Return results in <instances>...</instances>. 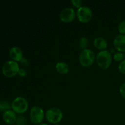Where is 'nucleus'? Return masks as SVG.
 I'll list each match as a JSON object with an SVG mask.
<instances>
[{
  "label": "nucleus",
  "instance_id": "nucleus-1",
  "mask_svg": "<svg viewBox=\"0 0 125 125\" xmlns=\"http://www.w3.org/2000/svg\"><path fill=\"white\" fill-rule=\"evenodd\" d=\"M96 62L98 66L102 70H107L112 63L111 52L107 50L101 51L96 56Z\"/></svg>",
  "mask_w": 125,
  "mask_h": 125
},
{
  "label": "nucleus",
  "instance_id": "nucleus-2",
  "mask_svg": "<svg viewBox=\"0 0 125 125\" xmlns=\"http://www.w3.org/2000/svg\"><path fill=\"white\" fill-rule=\"evenodd\" d=\"M96 60V56L94 51L90 49H85L81 51L79 56V61L83 67H89Z\"/></svg>",
  "mask_w": 125,
  "mask_h": 125
},
{
  "label": "nucleus",
  "instance_id": "nucleus-3",
  "mask_svg": "<svg viewBox=\"0 0 125 125\" xmlns=\"http://www.w3.org/2000/svg\"><path fill=\"white\" fill-rule=\"evenodd\" d=\"M29 103L25 98L23 96H18L15 98L11 104L12 111L17 114H23L28 109Z\"/></svg>",
  "mask_w": 125,
  "mask_h": 125
},
{
  "label": "nucleus",
  "instance_id": "nucleus-4",
  "mask_svg": "<svg viewBox=\"0 0 125 125\" xmlns=\"http://www.w3.org/2000/svg\"><path fill=\"white\" fill-rule=\"evenodd\" d=\"M19 65L13 61H8L4 63L2 72L4 75L7 78H12L18 74L19 71Z\"/></svg>",
  "mask_w": 125,
  "mask_h": 125
},
{
  "label": "nucleus",
  "instance_id": "nucleus-5",
  "mask_svg": "<svg viewBox=\"0 0 125 125\" xmlns=\"http://www.w3.org/2000/svg\"><path fill=\"white\" fill-rule=\"evenodd\" d=\"M45 117L50 123L53 125L58 124L63 118V113L59 109L52 107L46 111Z\"/></svg>",
  "mask_w": 125,
  "mask_h": 125
},
{
  "label": "nucleus",
  "instance_id": "nucleus-6",
  "mask_svg": "<svg viewBox=\"0 0 125 125\" xmlns=\"http://www.w3.org/2000/svg\"><path fill=\"white\" fill-rule=\"evenodd\" d=\"M29 117H30L31 121L34 124L37 125L42 123L45 118L43 110L40 106H34L31 109Z\"/></svg>",
  "mask_w": 125,
  "mask_h": 125
},
{
  "label": "nucleus",
  "instance_id": "nucleus-7",
  "mask_svg": "<svg viewBox=\"0 0 125 125\" xmlns=\"http://www.w3.org/2000/svg\"><path fill=\"white\" fill-rule=\"evenodd\" d=\"M78 20L82 23H87L92 18L93 13L92 10L87 6H82L78 9L76 12Z\"/></svg>",
  "mask_w": 125,
  "mask_h": 125
},
{
  "label": "nucleus",
  "instance_id": "nucleus-8",
  "mask_svg": "<svg viewBox=\"0 0 125 125\" xmlns=\"http://www.w3.org/2000/svg\"><path fill=\"white\" fill-rule=\"evenodd\" d=\"M76 12L72 7H66L62 10L59 14L60 20L63 23H71L75 19Z\"/></svg>",
  "mask_w": 125,
  "mask_h": 125
},
{
  "label": "nucleus",
  "instance_id": "nucleus-9",
  "mask_svg": "<svg viewBox=\"0 0 125 125\" xmlns=\"http://www.w3.org/2000/svg\"><path fill=\"white\" fill-rule=\"evenodd\" d=\"M114 46L116 50L120 52H125V35H117L114 40Z\"/></svg>",
  "mask_w": 125,
  "mask_h": 125
},
{
  "label": "nucleus",
  "instance_id": "nucleus-10",
  "mask_svg": "<svg viewBox=\"0 0 125 125\" xmlns=\"http://www.w3.org/2000/svg\"><path fill=\"white\" fill-rule=\"evenodd\" d=\"M9 56L12 59V61L17 62H20L23 57V52L19 47L13 46L10 50Z\"/></svg>",
  "mask_w": 125,
  "mask_h": 125
},
{
  "label": "nucleus",
  "instance_id": "nucleus-11",
  "mask_svg": "<svg viewBox=\"0 0 125 125\" xmlns=\"http://www.w3.org/2000/svg\"><path fill=\"white\" fill-rule=\"evenodd\" d=\"M3 120L6 124L7 125H13L15 123L17 120V117L16 115V114L12 110H9L4 112L3 115H2Z\"/></svg>",
  "mask_w": 125,
  "mask_h": 125
},
{
  "label": "nucleus",
  "instance_id": "nucleus-12",
  "mask_svg": "<svg viewBox=\"0 0 125 125\" xmlns=\"http://www.w3.org/2000/svg\"><path fill=\"white\" fill-rule=\"evenodd\" d=\"M94 46H95V48L98 49V50L104 51V50H106L107 47V41L104 38L98 37L94 39Z\"/></svg>",
  "mask_w": 125,
  "mask_h": 125
},
{
  "label": "nucleus",
  "instance_id": "nucleus-13",
  "mask_svg": "<svg viewBox=\"0 0 125 125\" xmlns=\"http://www.w3.org/2000/svg\"><path fill=\"white\" fill-rule=\"evenodd\" d=\"M56 70L59 74L65 75L69 72L70 67L66 62H57L55 66Z\"/></svg>",
  "mask_w": 125,
  "mask_h": 125
},
{
  "label": "nucleus",
  "instance_id": "nucleus-14",
  "mask_svg": "<svg viewBox=\"0 0 125 125\" xmlns=\"http://www.w3.org/2000/svg\"><path fill=\"white\" fill-rule=\"evenodd\" d=\"M89 45V40L85 37H83L80 39L79 42V48L82 50L87 48Z\"/></svg>",
  "mask_w": 125,
  "mask_h": 125
},
{
  "label": "nucleus",
  "instance_id": "nucleus-15",
  "mask_svg": "<svg viewBox=\"0 0 125 125\" xmlns=\"http://www.w3.org/2000/svg\"><path fill=\"white\" fill-rule=\"evenodd\" d=\"M11 107V105L9 103L5 100L0 101V111H6L10 110Z\"/></svg>",
  "mask_w": 125,
  "mask_h": 125
},
{
  "label": "nucleus",
  "instance_id": "nucleus-16",
  "mask_svg": "<svg viewBox=\"0 0 125 125\" xmlns=\"http://www.w3.org/2000/svg\"><path fill=\"white\" fill-rule=\"evenodd\" d=\"M113 59L115 62H120H120H122L123 60L125 59V54L120 52H115V53L114 54Z\"/></svg>",
  "mask_w": 125,
  "mask_h": 125
},
{
  "label": "nucleus",
  "instance_id": "nucleus-17",
  "mask_svg": "<svg viewBox=\"0 0 125 125\" xmlns=\"http://www.w3.org/2000/svg\"><path fill=\"white\" fill-rule=\"evenodd\" d=\"M28 121L26 118L23 115H20L17 117L15 122V125H27Z\"/></svg>",
  "mask_w": 125,
  "mask_h": 125
},
{
  "label": "nucleus",
  "instance_id": "nucleus-18",
  "mask_svg": "<svg viewBox=\"0 0 125 125\" xmlns=\"http://www.w3.org/2000/svg\"><path fill=\"white\" fill-rule=\"evenodd\" d=\"M118 31L122 35H125V21H123L118 24Z\"/></svg>",
  "mask_w": 125,
  "mask_h": 125
},
{
  "label": "nucleus",
  "instance_id": "nucleus-19",
  "mask_svg": "<svg viewBox=\"0 0 125 125\" xmlns=\"http://www.w3.org/2000/svg\"><path fill=\"white\" fill-rule=\"evenodd\" d=\"M71 3H72V4L74 7H75L78 9L83 6H82L83 5V1H81V0H72L71 1Z\"/></svg>",
  "mask_w": 125,
  "mask_h": 125
},
{
  "label": "nucleus",
  "instance_id": "nucleus-20",
  "mask_svg": "<svg viewBox=\"0 0 125 125\" xmlns=\"http://www.w3.org/2000/svg\"><path fill=\"white\" fill-rule=\"evenodd\" d=\"M118 70L122 74L125 75V59L123 60L122 62L118 65Z\"/></svg>",
  "mask_w": 125,
  "mask_h": 125
},
{
  "label": "nucleus",
  "instance_id": "nucleus-21",
  "mask_svg": "<svg viewBox=\"0 0 125 125\" xmlns=\"http://www.w3.org/2000/svg\"><path fill=\"white\" fill-rule=\"evenodd\" d=\"M120 94L121 96L125 99V83H123L122 85L120 87Z\"/></svg>",
  "mask_w": 125,
  "mask_h": 125
},
{
  "label": "nucleus",
  "instance_id": "nucleus-22",
  "mask_svg": "<svg viewBox=\"0 0 125 125\" xmlns=\"http://www.w3.org/2000/svg\"><path fill=\"white\" fill-rule=\"evenodd\" d=\"M20 62L21 65L24 66V67H27V66L29 65V61H28V59L26 58V57H23L22 59L20 61Z\"/></svg>",
  "mask_w": 125,
  "mask_h": 125
},
{
  "label": "nucleus",
  "instance_id": "nucleus-23",
  "mask_svg": "<svg viewBox=\"0 0 125 125\" xmlns=\"http://www.w3.org/2000/svg\"><path fill=\"white\" fill-rule=\"evenodd\" d=\"M18 74H19V76H20L21 77H24L27 75V72L25 69L20 68Z\"/></svg>",
  "mask_w": 125,
  "mask_h": 125
},
{
  "label": "nucleus",
  "instance_id": "nucleus-24",
  "mask_svg": "<svg viewBox=\"0 0 125 125\" xmlns=\"http://www.w3.org/2000/svg\"><path fill=\"white\" fill-rule=\"evenodd\" d=\"M37 125H49L47 124V123H40V124H39Z\"/></svg>",
  "mask_w": 125,
  "mask_h": 125
},
{
  "label": "nucleus",
  "instance_id": "nucleus-25",
  "mask_svg": "<svg viewBox=\"0 0 125 125\" xmlns=\"http://www.w3.org/2000/svg\"><path fill=\"white\" fill-rule=\"evenodd\" d=\"M59 125V124H56V125Z\"/></svg>",
  "mask_w": 125,
  "mask_h": 125
},
{
  "label": "nucleus",
  "instance_id": "nucleus-26",
  "mask_svg": "<svg viewBox=\"0 0 125 125\" xmlns=\"http://www.w3.org/2000/svg\"></svg>",
  "mask_w": 125,
  "mask_h": 125
}]
</instances>
